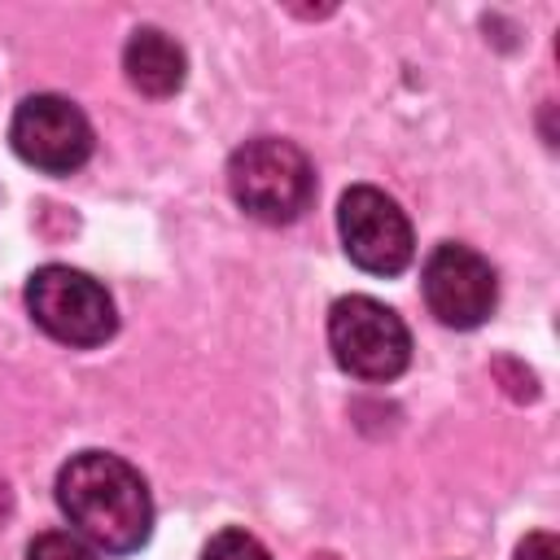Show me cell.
<instances>
[{
	"instance_id": "obj_6",
	"label": "cell",
	"mask_w": 560,
	"mask_h": 560,
	"mask_svg": "<svg viewBox=\"0 0 560 560\" xmlns=\"http://www.w3.org/2000/svg\"><path fill=\"white\" fill-rule=\"evenodd\" d=\"M9 140L18 158L44 175H70L92 158V122L66 96L39 92L13 109Z\"/></svg>"
},
{
	"instance_id": "obj_3",
	"label": "cell",
	"mask_w": 560,
	"mask_h": 560,
	"mask_svg": "<svg viewBox=\"0 0 560 560\" xmlns=\"http://www.w3.org/2000/svg\"><path fill=\"white\" fill-rule=\"evenodd\" d=\"M26 311L31 319L61 346H105L118 328L114 302L105 293V284H96L88 271L48 262L26 280Z\"/></svg>"
},
{
	"instance_id": "obj_5",
	"label": "cell",
	"mask_w": 560,
	"mask_h": 560,
	"mask_svg": "<svg viewBox=\"0 0 560 560\" xmlns=\"http://www.w3.org/2000/svg\"><path fill=\"white\" fill-rule=\"evenodd\" d=\"M337 232H341V245H346L350 262L368 276H398L416 254L407 214L398 210L394 197H385L372 184H354L341 197Z\"/></svg>"
},
{
	"instance_id": "obj_1",
	"label": "cell",
	"mask_w": 560,
	"mask_h": 560,
	"mask_svg": "<svg viewBox=\"0 0 560 560\" xmlns=\"http://www.w3.org/2000/svg\"><path fill=\"white\" fill-rule=\"evenodd\" d=\"M57 503L66 521L101 551L127 556L149 542L153 499L144 477L109 451H79L57 472Z\"/></svg>"
},
{
	"instance_id": "obj_7",
	"label": "cell",
	"mask_w": 560,
	"mask_h": 560,
	"mask_svg": "<svg viewBox=\"0 0 560 560\" xmlns=\"http://www.w3.org/2000/svg\"><path fill=\"white\" fill-rule=\"evenodd\" d=\"M420 289H424L429 311L446 328H477L490 319V311L499 302L494 267L472 245H459V241H442L424 258Z\"/></svg>"
},
{
	"instance_id": "obj_9",
	"label": "cell",
	"mask_w": 560,
	"mask_h": 560,
	"mask_svg": "<svg viewBox=\"0 0 560 560\" xmlns=\"http://www.w3.org/2000/svg\"><path fill=\"white\" fill-rule=\"evenodd\" d=\"M201 560H271L267 556V547L254 538V534H245V529H219L210 542H206V551H201Z\"/></svg>"
},
{
	"instance_id": "obj_11",
	"label": "cell",
	"mask_w": 560,
	"mask_h": 560,
	"mask_svg": "<svg viewBox=\"0 0 560 560\" xmlns=\"http://www.w3.org/2000/svg\"><path fill=\"white\" fill-rule=\"evenodd\" d=\"M516 560H560V542H556V534H547V529L525 534V542L516 547Z\"/></svg>"
},
{
	"instance_id": "obj_4",
	"label": "cell",
	"mask_w": 560,
	"mask_h": 560,
	"mask_svg": "<svg viewBox=\"0 0 560 560\" xmlns=\"http://www.w3.org/2000/svg\"><path fill=\"white\" fill-rule=\"evenodd\" d=\"M332 359L359 381H394L411 363V332L385 302L368 293L337 298L328 311Z\"/></svg>"
},
{
	"instance_id": "obj_2",
	"label": "cell",
	"mask_w": 560,
	"mask_h": 560,
	"mask_svg": "<svg viewBox=\"0 0 560 560\" xmlns=\"http://www.w3.org/2000/svg\"><path fill=\"white\" fill-rule=\"evenodd\" d=\"M232 201L258 223H293L315 201V166L293 140L258 136L228 158Z\"/></svg>"
},
{
	"instance_id": "obj_8",
	"label": "cell",
	"mask_w": 560,
	"mask_h": 560,
	"mask_svg": "<svg viewBox=\"0 0 560 560\" xmlns=\"http://www.w3.org/2000/svg\"><path fill=\"white\" fill-rule=\"evenodd\" d=\"M122 70H127V79H131L136 92L162 101V96H175L184 88L188 61H184V48L166 31L140 26V31H131V39L122 48Z\"/></svg>"
},
{
	"instance_id": "obj_10",
	"label": "cell",
	"mask_w": 560,
	"mask_h": 560,
	"mask_svg": "<svg viewBox=\"0 0 560 560\" xmlns=\"http://www.w3.org/2000/svg\"><path fill=\"white\" fill-rule=\"evenodd\" d=\"M26 560H96V551H92L88 542H79L74 534L48 529V534H39V538L26 547Z\"/></svg>"
},
{
	"instance_id": "obj_12",
	"label": "cell",
	"mask_w": 560,
	"mask_h": 560,
	"mask_svg": "<svg viewBox=\"0 0 560 560\" xmlns=\"http://www.w3.org/2000/svg\"><path fill=\"white\" fill-rule=\"evenodd\" d=\"M306 560H341V556H332V551H315V556H306Z\"/></svg>"
}]
</instances>
